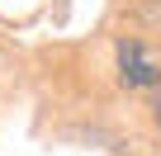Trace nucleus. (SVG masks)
Returning a JSON list of instances; mask_svg holds the SVG:
<instances>
[{
	"mask_svg": "<svg viewBox=\"0 0 161 156\" xmlns=\"http://www.w3.org/2000/svg\"><path fill=\"white\" fill-rule=\"evenodd\" d=\"M119 71H123V85H137V90L161 85V62H156L137 38H123V43H119Z\"/></svg>",
	"mask_w": 161,
	"mask_h": 156,
	"instance_id": "obj_1",
	"label": "nucleus"
},
{
	"mask_svg": "<svg viewBox=\"0 0 161 156\" xmlns=\"http://www.w3.org/2000/svg\"><path fill=\"white\" fill-rule=\"evenodd\" d=\"M156 128H161V100H156Z\"/></svg>",
	"mask_w": 161,
	"mask_h": 156,
	"instance_id": "obj_2",
	"label": "nucleus"
}]
</instances>
